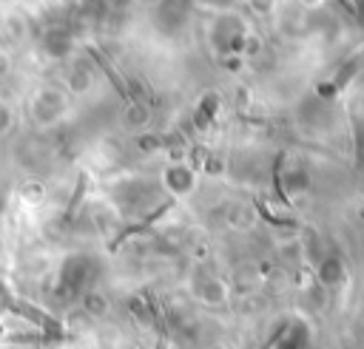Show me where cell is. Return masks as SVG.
I'll return each mask as SVG.
<instances>
[{"instance_id":"6da1fadb","label":"cell","mask_w":364,"mask_h":349,"mask_svg":"<svg viewBox=\"0 0 364 349\" xmlns=\"http://www.w3.org/2000/svg\"><path fill=\"white\" fill-rule=\"evenodd\" d=\"M11 306H14V298L6 295V289H0V312H9Z\"/></svg>"}]
</instances>
